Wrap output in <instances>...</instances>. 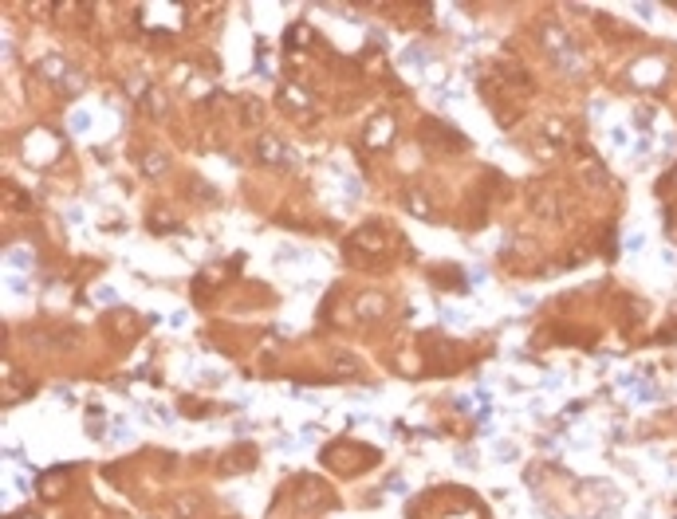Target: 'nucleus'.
<instances>
[{"label":"nucleus","mask_w":677,"mask_h":519,"mask_svg":"<svg viewBox=\"0 0 677 519\" xmlns=\"http://www.w3.org/2000/svg\"><path fill=\"white\" fill-rule=\"evenodd\" d=\"M256 158H260V162H268V165H280V162H284V146L268 134V138H260V142H256Z\"/></svg>","instance_id":"nucleus-7"},{"label":"nucleus","mask_w":677,"mask_h":519,"mask_svg":"<svg viewBox=\"0 0 677 519\" xmlns=\"http://www.w3.org/2000/svg\"><path fill=\"white\" fill-rule=\"evenodd\" d=\"M674 185H677V165H674V169H669V178H665L662 185H658V189H662V193H669V189H674Z\"/></svg>","instance_id":"nucleus-18"},{"label":"nucleus","mask_w":677,"mask_h":519,"mask_svg":"<svg viewBox=\"0 0 677 519\" xmlns=\"http://www.w3.org/2000/svg\"><path fill=\"white\" fill-rule=\"evenodd\" d=\"M362 138H366L371 150L390 146V142H394V118H390V114H374L371 123H366V134H362Z\"/></svg>","instance_id":"nucleus-4"},{"label":"nucleus","mask_w":677,"mask_h":519,"mask_svg":"<svg viewBox=\"0 0 677 519\" xmlns=\"http://www.w3.org/2000/svg\"><path fill=\"white\" fill-rule=\"evenodd\" d=\"M539 36H543V43H548V52H555V55L571 52V40H567V32L559 24H543V28H539Z\"/></svg>","instance_id":"nucleus-6"},{"label":"nucleus","mask_w":677,"mask_h":519,"mask_svg":"<svg viewBox=\"0 0 677 519\" xmlns=\"http://www.w3.org/2000/svg\"><path fill=\"white\" fill-rule=\"evenodd\" d=\"M197 507H201V504H197V496H178V500H174V511H178L181 519H194Z\"/></svg>","instance_id":"nucleus-12"},{"label":"nucleus","mask_w":677,"mask_h":519,"mask_svg":"<svg viewBox=\"0 0 677 519\" xmlns=\"http://www.w3.org/2000/svg\"><path fill=\"white\" fill-rule=\"evenodd\" d=\"M331 366H335V374H339V378H355V374H362L359 358H355V354H343V350H339V354H331Z\"/></svg>","instance_id":"nucleus-10"},{"label":"nucleus","mask_w":677,"mask_h":519,"mask_svg":"<svg viewBox=\"0 0 677 519\" xmlns=\"http://www.w3.org/2000/svg\"><path fill=\"white\" fill-rule=\"evenodd\" d=\"M40 71H43V75H59V79L67 75V67H63V59H56V55H52V59H43V63H40Z\"/></svg>","instance_id":"nucleus-17"},{"label":"nucleus","mask_w":677,"mask_h":519,"mask_svg":"<svg viewBox=\"0 0 677 519\" xmlns=\"http://www.w3.org/2000/svg\"><path fill=\"white\" fill-rule=\"evenodd\" d=\"M166 169H169L166 153H142V173H146V178H162Z\"/></svg>","instance_id":"nucleus-11"},{"label":"nucleus","mask_w":677,"mask_h":519,"mask_svg":"<svg viewBox=\"0 0 677 519\" xmlns=\"http://www.w3.org/2000/svg\"><path fill=\"white\" fill-rule=\"evenodd\" d=\"M280 103L288 110H307L311 107V91H304L300 83H284V87H280Z\"/></svg>","instance_id":"nucleus-5"},{"label":"nucleus","mask_w":677,"mask_h":519,"mask_svg":"<svg viewBox=\"0 0 677 519\" xmlns=\"http://www.w3.org/2000/svg\"><path fill=\"white\" fill-rule=\"evenodd\" d=\"M351 252H355V256H366V260H382L390 252V240L382 236L378 224H366V229H359V233L351 236Z\"/></svg>","instance_id":"nucleus-1"},{"label":"nucleus","mask_w":677,"mask_h":519,"mask_svg":"<svg viewBox=\"0 0 677 519\" xmlns=\"http://www.w3.org/2000/svg\"><path fill=\"white\" fill-rule=\"evenodd\" d=\"M56 87L63 91V95H75V91H83V75H75V71H67V75H63V79H59Z\"/></svg>","instance_id":"nucleus-13"},{"label":"nucleus","mask_w":677,"mask_h":519,"mask_svg":"<svg viewBox=\"0 0 677 519\" xmlns=\"http://www.w3.org/2000/svg\"><path fill=\"white\" fill-rule=\"evenodd\" d=\"M256 465V452L252 449H240V452H229V460H221V472H244V468Z\"/></svg>","instance_id":"nucleus-8"},{"label":"nucleus","mask_w":677,"mask_h":519,"mask_svg":"<svg viewBox=\"0 0 677 519\" xmlns=\"http://www.w3.org/2000/svg\"><path fill=\"white\" fill-rule=\"evenodd\" d=\"M20 519H36V516H32V511H24V516H20Z\"/></svg>","instance_id":"nucleus-19"},{"label":"nucleus","mask_w":677,"mask_h":519,"mask_svg":"<svg viewBox=\"0 0 677 519\" xmlns=\"http://www.w3.org/2000/svg\"><path fill=\"white\" fill-rule=\"evenodd\" d=\"M146 107H150L154 118H162V114H166V95H162V91H150V95H146Z\"/></svg>","instance_id":"nucleus-15"},{"label":"nucleus","mask_w":677,"mask_h":519,"mask_svg":"<svg viewBox=\"0 0 677 519\" xmlns=\"http://www.w3.org/2000/svg\"><path fill=\"white\" fill-rule=\"evenodd\" d=\"M240 107H244V126H256V123H260V103H256V98H244Z\"/></svg>","instance_id":"nucleus-16"},{"label":"nucleus","mask_w":677,"mask_h":519,"mask_svg":"<svg viewBox=\"0 0 677 519\" xmlns=\"http://www.w3.org/2000/svg\"><path fill=\"white\" fill-rule=\"evenodd\" d=\"M421 138H426V142H433L437 150H465V134L449 130V126L437 123V118H426V123H421Z\"/></svg>","instance_id":"nucleus-2"},{"label":"nucleus","mask_w":677,"mask_h":519,"mask_svg":"<svg viewBox=\"0 0 677 519\" xmlns=\"http://www.w3.org/2000/svg\"><path fill=\"white\" fill-rule=\"evenodd\" d=\"M359 315L362 319H382V315H386V295H362Z\"/></svg>","instance_id":"nucleus-9"},{"label":"nucleus","mask_w":677,"mask_h":519,"mask_svg":"<svg viewBox=\"0 0 677 519\" xmlns=\"http://www.w3.org/2000/svg\"><path fill=\"white\" fill-rule=\"evenodd\" d=\"M406 205H410V213H417V217H429V201L421 197V193H406Z\"/></svg>","instance_id":"nucleus-14"},{"label":"nucleus","mask_w":677,"mask_h":519,"mask_svg":"<svg viewBox=\"0 0 677 519\" xmlns=\"http://www.w3.org/2000/svg\"><path fill=\"white\" fill-rule=\"evenodd\" d=\"M327 504H331V492L319 480H311V476L300 480V492H295V507L300 511H319V507H327Z\"/></svg>","instance_id":"nucleus-3"}]
</instances>
